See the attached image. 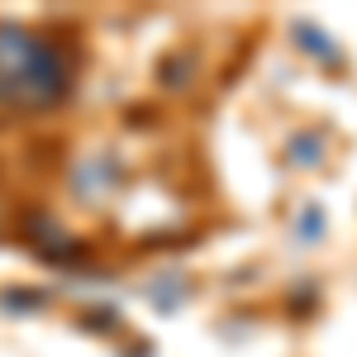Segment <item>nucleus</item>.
<instances>
[{"mask_svg": "<svg viewBox=\"0 0 357 357\" xmlns=\"http://www.w3.org/2000/svg\"><path fill=\"white\" fill-rule=\"evenodd\" d=\"M72 91V57L24 24H0V100L43 110Z\"/></svg>", "mask_w": 357, "mask_h": 357, "instance_id": "nucleus-1", "label": "nucleus"}]
</instances>
